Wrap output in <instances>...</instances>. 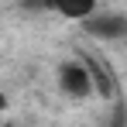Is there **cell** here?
Instances as JSON below:
<instances>
[{"instance_id":"cell-1","label":"cell","mask_w":127,"mask_h":127,"mask_svg":"<svg viewBox=\"0 0 127 127\" xmlns=\"http://www.w3.org/2000/svg\"><path fill=\"white\" fill-rule=\"evenodd\" d=\"M59 89L72 100H86L96 93V83H93V72L86 62H65L59 69Z\"/></svg>"},{"instance_id":"cell-2","label":"cell","mask_w":127,"mask_h":127,"mask_svg":"<svg viewBox=\"0 0 127 127\" xmlns=\"http://www.w3.org/2000/svg\"><path fill=\"white\" fill-rule=\"evenodd\" d=\"M83 28H86V34L103 38V41L127 38V17H120V14H93L89 21H83Z\"/></svg>"},{"instance_id":"cell-3","label":"cell","mask_w":127,"mask_h":127,"mask_svg":"<svg viewBox=\"0 0 127 127\" xmlns=\"http://www.w3.org/2000/svg\"><path fill=\"white\" fill-rule=\"evenodd\" d=\"M45 7H52L69 21H89L96 14V0H45Z\"/></svg>"},{"instance_id":"cell-4","label":"cell","mask_w":127,"mask_h":127,"mask_svg":"<svg viewBox=\"0 0 127 127\" xmlns=\"http://www.w3.org/2000/svg\"><path fill=\"white\" fill-rule=\"evenodd\" d=\"M86 65H89V72H93V83H96V93L103 96V100H110V96H117V83H113V72H106L100 62H93V59H83Z\"/></svg>"}]
</instances>
